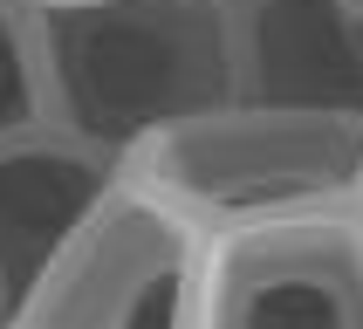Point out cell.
Instances as JSON below:
<instances>
[{
  "label": "cell",
  "instance_id": "6da1fadb",
  "mask_svg": "<svg viewBox=\"0 0 363 329\" xmlns=\"http://www.w3.org/2000/svg\"><path fill=\"white\" fill-rule=\"evenodd\" d=\"M48 123L103 164H130L172 123L240 96L226 0H82L41 14Z\"/></svg>",
  "mask_w": 363,
  "mask_h": 329
},
{
  "label": "cell",
  "instance_id": "7a4b0ae2",
  "mask_svg": "<svg viewBox=\"0 0 363 329\" xmlns=\"http://www.w3.org/2000/svg\"><path fill=\"white\" fill-rule=\"evenodd\" d=\"M130 172L206 233L363 206V117L233 96L158 130Z\"/></svg>",
  "mask_w": 363,
  "mask_h": 329
},
{
  "label": "cell",
  "instance_id": "3957f363",
  "mask_svg": "<svg viewBox=\"0 0 363 329\" xmlns=\"http://www.w3.org/2000/svg\"><path fill=\"white\" fill-rule=\"evenodd\" d=\"M206 226L123 164L0 329H199Z\"/></svg>",
  "mask_w": 363,
  "mask_h": 329
},
{
  "label": "cell",
  "instance_id": "277c9868",
  "mask_svg": "<svg viewBox=\"0 0 363 329\" xmlns=\"http://www.w3.org/2000/svg\"><path fill=\"white\" fill-rule=\"evenodd\" d=\"M199 329H363V206L213 233Z\"/></svg>",
  "mask_w": 363,
  "mask_h": 329
},
{
  "label": "cell",
  "instance_id": "5b68a950",
  "mask_svg": "<svg viewBox=\"0 0 363 329\" xmlns=\"http://www.w3.org/2000/svg\"><path fill=\"white\" fill-rule=\"evenodd\" d=\"M240 96L363 117V14L350 0H226Z\"/></svg>",
  "mask_w": 363,
  "mask_h": 329
},
{
  "label": "cell",
  "instance_id": "8992f818",
  "mask_svg": "<svg viewBox=\"0 0 363 329\" xmlns=\"http://www.w3.org/2000/svg\"><path fill=\"white\" fill-rule=\"evenodd\" d=\"M117 172L123 164H103L55 123L0 138V316L48 267V254L76 233V220L103 199Z\"/></svg>",
  "mask_w": 363,
  "mask_h": 329
},
{
  "label": "cell",
  "instance_id": "52a82bcc",
  "mask_svg": "<svg viewBox=\"0 0 363 329\" xmlns=\"http://www.w3.org/2000/svg\"><path fill=\"white\" fill-rule=\"evenodd\" d=\"M48 89H41V21L21 7H0V138L41 130Z\"/></svg>",
  "mask_w": 363,
  "mask_h": 329
},
{
  "label": "cell",
  "instance_id": "ba28073f",
  "mask_svg": "<svg viewBox=\"0 0 363 329\" xmlns=\"http://www.w3.org/2000/svg\"><path fill=\"white\" fill-rule=\"evenodd\" d=\"M0 7H21V14H62V7H82V0H0Z\"/></svg>",
  "mask_w": 363,
  "mask_h": 329
},
{
  "label": "cell",
  "instance_id": "9c48e42d",
  "mask_svg": "<svg viewBox=\"0 0 363 329\" xmlns=\"http://www.w3.org/2000/svg\"><path fill=\"white\" fill-rule=\"evenodd\" d=\"M350 7H357V14H363V0H350Z\"/></svg>",
  "mask_w": 363,
  "mask_h": 329
}]
</instances>
